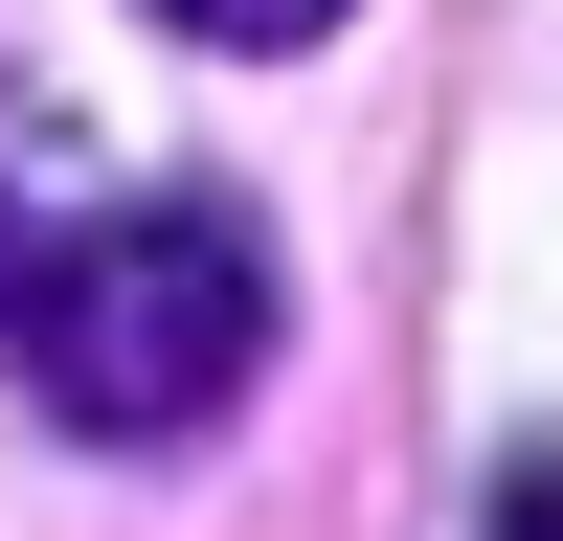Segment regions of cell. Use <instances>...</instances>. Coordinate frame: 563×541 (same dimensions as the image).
Instances as JSON below:
<instances>
[{
	"label": "cell",
	"mask_w": 563,
	"mask_h": 541,
	"mask_svg": "<svg viewBox=\"0 0 563 541\" xmlns=\"http://www.w3.org/2000/svg\"><path fill=\"white\" fill-rule=\"evenodd\" d=\"M496 541H563V429L519 451V474H496Z\"/></svg>",
	"instance_id": "cell-3"
},
{
	"label": "cell",
	"mask_w": 563,
	"mask_h": 541,
	"mask_svg": "<svg viewBox=\"0 0 563 541\" xmlns=\"http://www.w3.org/2000/svg\"><path fill=\"white\" fill-rule=\"evenodd\" d=\"M23 270H45V225H23V203H0V339H23Z\"/></svg>",
	"instance_id": "cell-4"
},
{
	"label": "cell",
	"mask_w": 563,
	"mask_h": 541,
	"mask_svg": "<svg viewBox=\"0 0 563 541\" xmlns=\"http://www.w3.org/2000/svg\"><path fill=\"white\" fill-rule=\"evenodd\" d=\"M158 23H180V45H249V68H271V45H316L339 0H158Z\"/></svg>",
	"instance_id": "cell-2"
},
{
	"label": "cell",
	"mask_w": 563,
	"mask_h": 541,
	"mask_svg": "<svg viewBox=\"0 0 563 541\" xmlns=\"http://www.w3.org/2000/svg\"><path fill=\"white\" fill-rule=\"evenodd\" d=\"M0 361H23L45 429H90V451H203L225 406H249V361H271V225L203 203V180L45 225L23 339H0Z\"/></svg>",
	"instance_id": "cell-1"
}]
</instances>
